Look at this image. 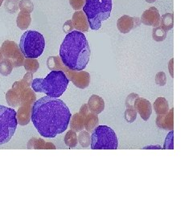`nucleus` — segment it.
I'll return each mask as SVG.
<instances>
[{
	"label": "nucleus",
	"mask_w": 193,
	"mask_h": 217,
	"mask_svg": "<svg viewBox=\"0 0 193 217\" xmlns=\"http://www.w3.org/2000/svg\"><path fill=\"white\" fill-rule=\"evenodd\" d=\"M71 113L62 100L43 96L36 100L31 109V121L40 135L55 137L68 129Z\"/></svg>",
	"instance_id": "f257e3e1"
},
{
	"label": "nucleus",
	"mask_w": 193,
	"mask_h": 217,
	"mask_svg": "<svg viewBox=\"0 0 193 217\" xmlns=\"http://www.w3.org/2000/svg\"><path fill=\"white\" fill-rule=\"evenodd\" d=\"M90 47L86 36L73 30L66 35L60 47V57L65 67L80 72L86 68L90 58Z\"/></svg>",
	"instance_id": "f03ea898"
},
{
	"label": "nucleus",
	"mask_w": 193,
	"mask_h": 217,
	"mask_svg": "<svg viewBox=\"0 0 193 217\" xmlns=\"http://www.w3.org/2000/svg\"><path fill=\"white\" fill-rule=\"evenodd\" d=\"M69 80L63 70H52L45 78H35L31 88L35 92H43L51 97H60L67 89Z\"/></svg>",
	"instance_id": "7ed1b4c3"
},
{
	"label": "nucleus",
	"mask_w": 193,
	"mask_h": 217,
	"mask_svg": "<svg viewBox=\"0 0 193 217\" xmlns=\"http://www.w3.org/2000/svg\"><path fill=\"white\" fill-rule=\"evenodd\" d=\"M112 7V0H86L83 11L88 18L89 27L94 31L101 28V22L110 16Z\"/></svg>",
	"instance_id": "20e7f679"
},
{
	"label": "nucleus",
	"mask_w": 193,
	"mask_h": 217,
	"mask_svg": "<svg viewBox=\"0 0 193 217\" xmlns=\"http://www.w3.org/2000/svg\"><path fill=\"white\" fill-rule=\"evenodd\" d=\"M18 46L25 58L36 59L43 54L45 40L41 33L29 30L21 36Z\"/></svg>",
	"instance_id": "39448f33"
},
{
	"label": "nucleus",
	"mask_w": 193,
	"mask_h": 217,
	"mask_svg": "<svg viewBox=\"0 0 193 217\" xmlns=\"http://www.w3.org/2000/svg\"><path fill=\"white\" fill-rule=\"evenodd\" d=\"M118 146L117 137L110 127L99 125L91 135L92 149H116Z\"/></svg>",
	"instance_id": "423d86ee"
},
{
	"label": "nucleus",
	"mask_w": 193,
	"mask_h": 217,
	"mask_svg": "<svg viewBox=\"0 0 193 217\" xmlns=\"http://www.w3.org/2000/svg\"><path fill=\"white\" fill-rule=\"evenodd\" d=\"M17 125L16 111L0 105V145L10 141L16 130Z\"/></svg>",
	"instance_id": "0eeeda50"
},
{
	"label": "nucleus",
	"mask_w": 193,
	"mask_h": 217,
	"mask_svg": "<svg viewBox=\"0 0 193 217\" xmlns=\"http://www.w3.org/2000/svg\"><path fill=\"white\" fill-rule=\"evenodd\" d=\"M2 51L4 58L10 59L14 67L23 65L24 58L19 46L13 41L6 40L2 45Z\"/></svg>",
	"instance_id": "6e6552de"
},
{
	"label": "nucleus",
	"mask_w": 193,
	"mask_h": 217,
	"mask_svg": "<svg viewBox=\"0 0 193 217\" xmlns=\"http://www.w3.org/2000/svg\"><path fill=\"white\" fill-rule=\"evenodd\" d=\"M142 21L138 17H131L129 15H122L117 22V29L121 33H128L134 27L141 24Z\"/></svg>",
	"instance_id": "1a4fd4ad"
},
{
	"label": "nucleus",
	"mask_w": 193,
	"mask_h": 217,
	"mask_svg": "<svg viewBox=\"0 0 193 217\" xmlns=\"http://www.w3.org/2000/svg\"><path fill=\"white\" fill-rule=\"evenodd\" d=\"M141 21L143 24L147 25V26H152L154 27H158L160 24V14L156 7L151 6L142 13Z\"/></svg>",
	"instance_id": "9d476101"
},
{
	"label": "nucleus",
	"mask_w": 193,
	"mask_h": 217,
	"mask_svg": "<svg viewBox=\"0 0 193 217\" xmlns=\"http://www.w3.org/2000/svg\"><path fill=\"white\" fill-rule=\"evenodd\" d=\"M134 108L138 111L144 121H147L150 118L152 113V106L148 100L138 96L134 100Z\"/></svg>",
	"instance_id": "9b49d317"
},
{
	"label": "nucleus",
	"mask_w": 193,
	"mask_h": 217,
	"mask_svg": "<svg viewBox=\"0 0 193 217\" xmlns=\"http://www.w3.org/2000/svg\"><path fill=\"white\" fill-rule=\"evenodd\" d=\"M72 23H73L74 28L76 31H81V32H86L89 28V23H88V18L86 14H84L83 10H76L72 14Z\"/></svg>",
	"instance_id": "f8f14e48"
},
{
	"label": "nucleus",
	"mask_w": 193,
	"mask_h": 217,
	"mask_svg": "<svg viewBox=\"0 0 193 217\" xmlns=\"http://www.w3.org/2000/svg\"><path fill=\"white\" fill-rule=\"evenodd\" d=\"M174 108H171L170 110L166 114L158 115L156 118V125L160 129H165V130H173L174 129Z\"/></svg>",
	"instance_id": "ddd939ff"
},
{
	"label": "nucleus",
	"mask_w": 193,
	"mask_h": 217,
	"mask_svg": "<svg viewBox=\"0 0 193 217\" xmlns=\"http://www.w3.org/2000/svg\"><path fill=\"white\" fill-rule=\"evenodd\" d=\"M31 22V13L25 11V10H20L16 18V24L18 28L26 30L30 26Z\"/></svg>",
	"instance_id": "4468645a"
},
{
	"label": "nucleus",
	"mask_w": 193,
	"mask_h": 217,
	"mask_svg": "<svg viewBox=\"0 0 193 217\" xmlns=\"http://www.w3.org/2000/svg\"><path fill=\"white\" fill-rule=\"evenodd\" d=\"M154 109L155 113L158 115L166 114L169 112V105L168 102L166 98L159 96L155 100L154 104H153Z\"/></svg>",
	"instance_id": "2eb2a0df"
},
{
	"label": "nucleus",
	"mask_w": 193,
	"mask_h": 217,
	"mask_svg": "<svg viewBox=\"0 0 193 217\" xmlns=\"http://www.w3.org/2000/svg\"><path fill=\"white\" fill-rule=\"evenodd\" d=\"M89 105H90V109L92 112L99 113L104 109L105 104H104V100L101 97L96 96V95H92L89 100Z\"/></svg>",
	"instance_id": "dca6fc26"
},
{
	"label": "nucleus",
	"mask_w": 193,
	"mask_h": 217,
	"mask_svg": "<svg viewBox=\"0 0 193 217\" xmlns=\"http://www.w3.org/2000/svg\"><path fill=\"white\" fill-rule=\"evenodd\" d=\"M161 27L166 31H170L174 27V14L172 13H166L161 17Z\"/></svg>",
	"instance_id": "f3484780"
},
{
	"label": "nucleus",
	"mask_w": 193,
	"mask_h": 217,
	"mask_svg": "<svg viewBox=\"0 0 193 217\" xmlns=\"http://www.w3.org/2000/svg\"><path fill=\"white\" fill-rule=\"evenodd\" d=\"M13 64L10 59L4 58L0 61V73L3 76H8L12 72Z\"/></svg>",
	"instance_id": "a211bd4d"
},
{
	"label": "nucleus",
	"mask_w": 193,
	"mask_h": 217,
	"mask_svg": "<svg viewBox=\"0 0 193 217\" xmlns=\"http://www.w3.org/2000/svg\"><path fill=\"white\" fill-rule=\"evenodd\" d=\"M23 66L28 72L34 73L39 68V62L37 61L36 59H30L26 58L23 61Z\"/></svg>",
	"instance_id": "6ab92c4d"
},
{
	"label": "nucleus",
	"mask_w": 193,
	"mask_h": 217,
	"mask_svg": "<svg viewBox=\"0 0 193 217\" xmlns=\"http://www.w3.org/2000/svg\"><path fill=\"white\" fill-rule=\"evenodd\" d=\"M152 37L154 40L158 42L163 41L166 37V31L163 30L161 26L155 27L152 30Z\"/></svg>",
	"instance_id": "aec40b11"
},
{
	"label": "nucleus",
	"mask_w": 193,
	"mask_h": 217,
	"mask_svg": "<svg viewBox=\"0 0 193 217\" xmlns=\"http://www.w3.org/2000/svg\"><path fill=\"white\" fill-rule=\"evenodd\" d=\"M64 141L65 144L68 145L69 148L75 147L77 144V137L76 135V133L72 130H69L66 133L65 137H64Z\"/></svg>",
	"instance_id": "412c9836"
},
{
	"label": "nucleus",
	"mask_w": 193,
	"mask_h": 217,
	"mask_svg": "<svg viewBox=\"0 0 193 217\" xmlns=\"http://www.w3.org/2000/svg\"><path fill=\"white\" fill-rule=\"evenodd\" d=\"M20 0H6L5 2V9L10 14L15 13L19 9L18 4Z\"/></svg>",
	"instance_id": "4be33fe9"
},
{
	"label": "nucleus",
	"mask_w": 193,
	"mask_h": 217,
	"mask_svg": "<svg viewBox=\"0 0 193 217\" xmlns=\"http://www.w3.org/2000/svg\"><path fill=\"white\" fill-rule=\"evenodd\" d=\"M136 117H137V113H136V109L134 108V106L129 105V107H128L127 109L125 112V120L128 122L132 123L136 119Z\"/></svg>",
	"instance_id": "5701e85b"
},
{
	"label": "nucleus",
	"mask_w": 193,
	"mask_h": 217,
	"mask_svg": "<svg viewBox=\"0 0 193 217\" xmlns=\"http://www.w3.org/2000/svg\"><path fill=\"white\" fill-rule=\"evenodd\" d=\"M18 7L20 10H25L29 13H31L34 8V5L31 0H20Z\"/></svg>",
	"instance_id": "b1692460"
},
{
	"label": "nucleus",
	"mask_w": 193,
	"mask_h": 217,
	"mask_svg": "<svg viewBox=\"0 0 193 217\" xmlns=\"http://www.w3.org/2000/svg\"><path fill=\"white\" fill-rule=\"evenodd\" d=\"M91 141V137L88 134V133L85 131H83L80 133L79 135V142L83 147H86L89 145V142Z\"/></svg>",
	"instance_id": "393cba45"
},
{
	"label": "nucleus",
	"mask_w": 193,
	"mask_h": 217,
	"mask_svg": "<svg viewBox=\"0 0 193 217\" xmlns=\"http://www.w3.org/2000/svg\"><path fill=\"white\" fill-rule=\"evenodd\" d=\"M86 0H69V3L72 9L76 10H80L83 9Z\"/></svg>",
	"instance_id": "a878e982"
},
{
	"label": "nucleus",
	"mask_w": 193,
	"mask_h": 217,
	"mask_svg": "<svg viewBox=\"0 0 193 217\" xmlns=\"http://www.w3.org/2000/svg\"><path fill=\"white\" fill-rule=\"evenodd\" d=\"M155 83L159 86H164L166 84V76L165 72H159L156 74Z\"/></svg>",
	"instance_id": "bb28decb"
},
{
	"label": "nucleus",
	"mask_w": 193,
	"mask_h": 217,
	"mask_svg": "<svg viewBox=\"0 0 193 217\" xmlns=\"http://www.w3.org/2000/svg\"><path fill=\"white\" fill-rule=\"evenodd\" d=\"M173 134H174V132L171 130L170 133H168L167 137H166V140H165V143H164V146H163V149H174V143H173Z\"/></svg>",
	"instance_id": "cd10ccee"
},
{
	"label": "nucleus",
	"mask_w": 193,
	"mask_h": 217,
	"mask_svg": "<svg viewBox=\"0 0 193 217\" xmlns=\"http://www.w3.org/2000/svg\"><path fill=\"white\" fill-rule=\"evenodd\" d=\"M63 29H64V31H65L67 34L69 32H71V31H73L74 29V26H73V23H72V20H68L66 21L65 23L64 24V27H63Z\"/></svg>",
	"instance_id": "c85d7f7f"
},
{
	"label": "nucleus",
	"mask_w": 193,
	"mask_h": 217,
	"mask_svg": "<svg viewBox=\"0 0 193 217\" xmlns=\"http://www.w3.org/2000/svg\"><path fill=\"white\" fill-rule=\"evenodd\" d=\"M32 74H31V72H27L26 75H25L24 78H23V82H25V84H27V85H30V84H31V83H32V81H31V80H32Z\"/></svg>",
	"instance_id": "c756f323"
},
{
	"label": "nucleus",
	"mask_w": 193,
	"mask_h": 217,
	"mask_svg": "<svg viewBox=\"0 0 193 217\" xmlns=\"http://www.w3.org/2000/svg\"><path fill=\"white\" fill-rule=\"evenodd\" d=\"M173 61H174V59H171L170 60V62H169V65H168V68H169V71H170V76H171V77H174V74H173Z\"/></svg>",
	"instance_id": "7c9ffc66"
},
{
	"label": "nucleus",
	"mask_w": 193,
	"mask_h": 217,
	"mask_svg": "<svg viewBox=\"0 0 193 217\" xmlns=\"http://www.w3.org/2000/svg\"><path fill=\"white\" fill-rule=\"evenodd\" d=\"M3 59V54H2V48H0V61Z\"/></svg>",
	"instance_id": "2f4dec72"
},
{
	"label": "nucleus",
	"mask_w": 193,
	"mask_h": 217,
	"mask_svg": "<svg viewBox=\"0 0 193 217\" xmlns=\"http://www.w3.org/2000/svg\"><path fill=\"white\" fill-rule=\"evenodd\" d=\"M146 2H149V3H152V2H154L156 0H145Z\"/></svg>",
	"instance_id": "473e14b6"
},
{
	"label": "nucleus",
	"mask_w": 193,
	"mask_h": 217,
	"mask_svg": "<svg viewBox=\"0 0 193 217\" xmlns=\"http://www.w3.org/2000/svg\"><path fill=\"white\" fill-rule=\"evenodd\" d=\"M2 2H3V0H0V6H1V5H2Z\"/></svg>",
	"instance_id": "72a5a7b5"
}]
</instances>
